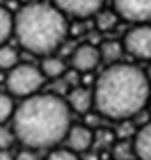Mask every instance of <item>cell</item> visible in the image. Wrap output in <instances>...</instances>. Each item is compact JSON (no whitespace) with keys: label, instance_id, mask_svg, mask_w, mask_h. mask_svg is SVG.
Returning a JSON list of instances; mask_svg holds the SVG:
<instances>
[{"label":"cell","instance_id":"cell-1","mask_svg":"<svg viewBox=\"0 0 151 160\" xmlns=\"http://www.w3.org/2000/svg\"><path fill=\"white\" fill-rule=\"evenodd\" d=\"M71 111L58 93H34L15 107L12 132L15 141L29 151L54 149L71 128Z\"/></svg>","mask_w":151,"mask_h":160},{"label":"cell","instance_id":"cell-2","mask_svg":"<svg viewBox=\"0 0 151 160\" xmlns=\"http://www.w3.org/2000/svg\"><path fill=\"white\" fill-rule=\"evenodd\" d=\"M94 109L103 118L126 122L136 118L149 103L151 86L145 71L132 63L109 65L94 84Z\"/></svg>","mask_w":151,"mask_h":160},{"label":"cell","instance_id":"cell-3","mask_svg":"<svg viewBox=\"0 0 151 160\" xmlns=\"http://www.w3.org/2000/svg\"><path fill=\"white\" fill-rule=\"evenodd\" d=\"M67 17L52 2H33L13 15V34L33 55H54L67 38Z\"/></svg>","mask_w":151,"mask_h":160},{"label":"cell","instance_id":"cell-4","mask_svg":"<svg viewBox=\"0 0 151 160\" xmlns=\"http://www.w3.org/2000/svg\"><path fill=\"white\" fill-rule=\"evenodd\" d=\"M44 76L39 67L34 65H17L13 67L6 76V93L12 97H31L34 93H40V88L44 86Z\"/></svg>","mask_w":151,"mask_h":160},{"label":"cell","instance_id":"cell-5","mask_svg":"<svg viewBox=\"0 0 151 160\" xmlns=\"http://www.w3.org/2000/svg\"><path fill=\"white\" fill-rule=\"evenodd\" d=\"M121 42H122L124 53L140 59V61H151V25L149 23L132 27Z\"/></svg>","mask_w":151,"mask_h":160},{"label":"cell","instance_id":"cell-6","mask_svg":"<svg viewBox=\"0 0 151 160\" xmlns=\"http://www.w3.org/2000/svg\"><path fill=\"white\" fill-rule=\"evenodd\" d=\"M113 12L119 19L145 25L151 21V0H113Z\"/></svg>","mask_w":151,"mask_h":160},{"label":"cell","instance_id":"cell-7","mask_svg":"<svg viewBox=\"0 0 151 160\" xmlns=\"http://www.w3.org/2000/svg\"><path fill=\"white\" fill-rule=\"evenodd\" d=\"M105 0H52V6H55L65 17L84 19L88 15H96L103 8Z\"/></svg>","mask_w":151,"mask_h":160},{"label":"cell","instance_id":"cell-8","mask_svg":"<svg viewBox=\"0 0 151 160\" xmlns=\"http://www.w3.org/2000/svg\"><path fill=\"white\" fill-rule=\"evenodd\" d=\"M69 59H71V67L77 72H90V71H94L102 63L98 46H92V44H81V46H77L71 52Z\"/></svg>","mask_w":151,"mask_h":160},{"label":"cell","instance_id":"cell-9","mask_svg":"<svg viewBox=\"0 0 151 160\" xmlns=\"http://www.w3.org/2000/svg\"><path fill=\"white\" fill-rule=\"evenodd\" d=\"M65 141H67V149L73 152H88L92 149V145L96 143V132L90 130L84 124H77V126H71L67 135H65Z\"/></svg>","mask_w":151,"mask_h":160},{"label":"cell","instance_id":"cell-10","mask_svg":"<svg viewBox=\"0 0 151 160\" xmlns=\"http://www.w3.org/2000/svg\"><path fill=\"white\" fill-rule=\"evenodd\" d=\"M65 103L69 107L71 112H77V114H88L94 109V93L88 88H73L67 97H65Z\"/></svg>","mask_w":151,"mask_h":160},{"label":"cell","instance_id":"cell-11","mask_svg":"<svg viewBox=\"0 0 151 160\" xmlns=\"http://www.w3.org/2000/svg\"><path fill=\"white\" fill-rule=\"evenodd\" d=\"M132 149H134V156H138V160H151V120L134 133Z\"/></svg>","mask_w":151,"mask_h":160},{"label":"cell","instance_id":"cell-12","mask_svg":"<svg viewBox=\"0 0 151 160\" xmlns=\"http://www.w3.org/2000/svg\"><path fill=\"white\" fill-rule=\"evenodd\" d=\"M40 72L44 78H52V80H58L61 78L65 72H67V63L63 57H58V55H48V57H42V63H40Z\"/></svg>","mask_w":151,"mask_h":160},{"label":"cell","instance_id":"cell-13","mask_svg":"<svg viewBox=\"0 0 151 160\" xmlns=\"http://www.w3.org/2000/svg\"><path fill=\"white\" fill-rule=\"evenodd\" d=\"M98 50H100L102 61H105V63H109V65L121 63V59H122V55H124V48H122V42H121V40H103L102 46H100Z\"/></svg>","mask_w":151,"mask_h":160},{"label":"cell","instance_id":"cell-14","mask_svg":"<svg viewBox=\"0 0 151 160\" xmlns=\"http://www.w3.org/2000/svg\"><path fill=\"white\" fill-rule=\"evenodd\" d=\"M94 23H96V29L102 32H109L117 27L119 23V15L113 10H100L96 15H94Z\"/></svg>","mask_w":151,"mask_h":160},{"label":"cell","instance_id":"cell-15","mask_svg":"<svg viewBox=\"0 0 151 160\" xmlns=\"http://www.w3.org/2000/svg\"><path fill=\"white\" fill-rule=\"evenodd\" d=\"M19 65V52L13 46H0V71H12Z\"/></svg>","mask_w":151,"mask_h":160},{"label":"cell","instance_id":"cell-16","mask_svg":"<svg viewBox=\"0 0 151 160\" xmlns=\"http://www.w3.org/2000/svg\"><path fill=\"white\" fill-rule=\"evenodd\" d=\"M13 34V15L8 8L0 6V46L8 42V38Z\"/></svg>","mask_w":151,"mask_h":160},{"label":"cell","instance_id":"cell-17","mask_svg":"<svg viewBox=\"0 0 151 160\" xmlns=\"http://www.w3.org/2000/svg\"><path fill=\"white\" fill-rule=\"evenodd\" d=\"M13 111H15L13 97L6 92H0V126H6V122L13 116Z\"/></svg>","mask_w":151,"mask_h":160},{"label":"cell","instance_id":"cell-18","mask_svg":"<svg viewBox=\"0 0 151 160\" xmlns=\"http://www.w3.org/2000/svg\"><path fill=\"white\" fill-rule=\"evenodd\" d=\"M44 160H81V156L69 149H52Z\"/></svg>","mask_w":151,"mask_h":160},{"label":"cell","instance_id":"cell-19","mask_svg":"<svg viewBox=\"0 0 151 160\" xmlns=\"http://www.w3.org/2000/svg\"><path fill=\"white\" fill-rule=\"evenodd\" d=\"M13 141H15V137H13L12 128L0 126V151H10V147L13 145Z\"/></svg>","mask_w":151,"mask_h":160},{"label":"cell","instance_id":"cell-20","mask_svg":"<svg viewBox=\"0 0 151 160\" xmlns=\"http://www.w3.org/2000/svg\"><path fill=\"white\" fill-rule=\"evenodd\" d=\"M15 160H40L39 154H36L34 151H29V149H23L15 154Z\"/></svg>","mask_w":151,"mask_h":160},{"label":"cell","instance_id":"cell-21","mask_svg":"<svg viewBox=\"0 0 151 160\" xmlns=\"http://www.w3.org/2000/svg\"><path fill=\"white\" fill-rule=\"evenodd\" d=\"M0 160H15V156L10 151H0Z\"/></svg>","mask_w":151,"mask_h":160},{"label":"cell","instance_id":"cell-22","mask_svg":"<svg viewBox=\"0 0 151 160\" xmlns=\"http://www.w3.org/2000/svg\"><path fill=\"white\" fill-rule=\"evenodd\" d=\"M145 76H147V82H149V86H151V65L147 67V71H145Z\"/></svg>","mask_w":151,"mask_h":160},{"label":"cell","instance_id":"cell-23","mask_svg":"<svg viewBox=\"0 0 151 160\" xmlns=\"http://www.w3.org/2000/svg\"><path fill=\"white\" fill-rule=\"evenodd\" d=\"M147 105H149V109H151V97H149V103H147Z\"/></svg>","mask_w":151,"mask_h":160}]
</instances>
